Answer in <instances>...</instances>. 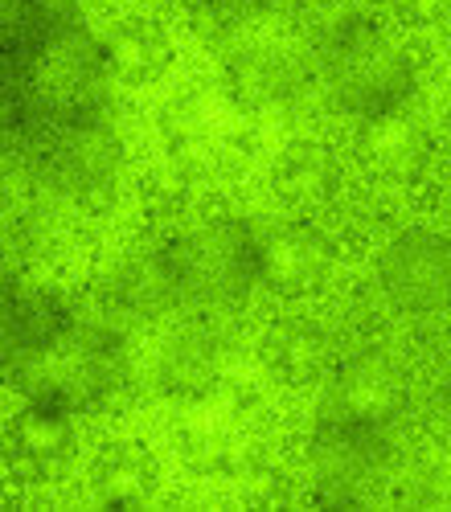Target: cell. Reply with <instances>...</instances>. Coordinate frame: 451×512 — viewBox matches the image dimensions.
<instances>
[{
	"label": "cell",
	"mask_w": 451,
	"mask_h": 512,
	"mask_svg": "<svg viewBox=\"0 0 451 512\" xmlns=\"http://www.w3.org/2000/svg\"><path fill=\"white\" fill-rule=\"evenodd\" d=\"M74 402L46 377L25 381V398L5 426V463L17 484H54L78 455Z\"/></svg>",
	"instance_id": "6da1fadb"
},
{
	"label": "cell",
	"mask_w": 451,
	"mask_h": 512,
	"mask_svg": "<svg viewBox=\"0 0 451 512\" xmlns=\"http://www.w3.org/2000/svg\"><path fill=\"white\" fill-rule=\"evenodd\" d=\"M337 271V242L324 226L308 218L279 222L255 242V279L283 295V300H308Z\"/></svg>",
	"instance_id": "7a4b0ae2"
},
{
	"label": "cell",
	"mask_w": 451,
	"mask_h": 512,
	"mask_svg": "<svg viewBox=\"0 0 451 512\" xmlns=\"http://www.w3.org/2000/svg\"><path fill=\"white\" fill-rule=\"evenodd\" d=\"M103 70L119 87H152L177 62V41L169 25L148 17V13H128L115 17L103 37H99Z\"/></svg>",
	"instance_id": "3957f363"
},
{
	"label": "cell",
	"mask_w": 451,
	"mask_h": 512,
	"mask_svg": "<svg viewBox=\"0 0 451 512\" xmlns=\"http://www.w3.org/2000/svg\"><path fill=\"white\" fill-rule=\"evenodd\" d=\"M78 312L50 287L13 283L5 300V340H9V361L21 353V369L46 361L62 340L74 332Z\"/></svg>",
	"instance_id": "277c9868"
},
{
	"label": "cell",
	"mask_w": 451,
	"mask_h": 512,
	"mask_svg": "<svg viewBox=\"0 0 451 512\" xmlns=\"http://www.w3.org/2000/svg\"><path fill=\"white\" fill-rule=\"evenodd\" d=\"M95 508H140L160 488V459L144 439H107L87 467Z\"/></svg>",
	"instance_id": "5b68a950"
},
{
	"label": "cell",
	"mask_w": 451,
	"mask_h": 512,
	"mask_svg": "<svg viewBox=\"0 0 451 512\" xmlns=\"http://www.w3.org/2000/svg\"><path fill=\"white\" fill-rule=\"evenodd\" d=\"M152 381L160 398H169L177 406H205L218 386H222V357L214 349V340L205 332H177L169 345L156 353Z\"/></svg>",
	"instance_id": "8992f818"
},
{
	"label": "cell",
	"mask_w": 451,
	"mask_h": 512,
	"mask_svg": "<svg viewBox=\"0 0 451 512\" xmlns=\"http://www.w3.org/2000/svg\"><path fill=\"white\" fill-rule=\"evenodd\" d=\"M337 185V160L320 140H292L283 144L271 160V189L279 193V201L308 209L320 205Z\"/></svg>",
	"instance_id": "52a82bcc"
},
{
	"label": "cell",
	"mask_w": 451,
	"mask_h": 512,
	"mask_svg": "<svg viewBox=\"0 0 451 512\" xmlns=\"http://www.w3.org/2000/svg\"><path fill=\"white\" fill-rule=\"evenodd\" d=\"M259 361L283 386H312L324 373V340L300 320H279L259 340Z\"/></svg>",
	"instance_id": "ba28073f"
},
{
	"label": "cell",
	"mask_w": 451,
	"mask_h": 512,
	"mask_svg": "<svg viewBox=\"0 0 451 512\" xmlns=\"http://www.w3.org/2000/svg\"><path fill=\"white\" fill-rule=\"evenodd\" d=\"M451 279V263L447 250L435 238H406L402 246H394L390 259V283L406 295H427L439 291Z\"/></svg>",
	"instance_id": "9c48e42d"
},
{
	"label": "cell",
	"mask_w": 451,
	"mask_h": 512,
	"mask_svg": "<svg viewBox=\"0 0 451 512\" xmlns=\"http://www.w3.org/2000/svg\"><path fill=\"white\" fill-rule=\"evenodd\" d=\"M439 144H443V152H451V115L443 119V136H439Z\"/></svg>",
	"instance_id": "30bf717a"
}]
</instances>
